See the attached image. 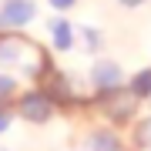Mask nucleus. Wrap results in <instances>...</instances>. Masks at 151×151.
Segmentation results:
<instances>
[{
  "instance_id": "1",
  "label": "nucleus",
  "mask_w": 151,
  "mask_h": 151,
  "mask_svg": "<svg viewBox=\"0 0 151 151\" xmlns=\"http://www.w3.org/2000/svg\"><path fill=\"white\" fill-rule=\"evenodd\" d=\"M0 67H20L24 74H40L44 54L37 44L17 37V34H0Z\"/></svg>"
},
{
  "instance_id": "2",
  "label": "nucleus",
  "mask_w": 151,
  "mask_h": 151,
  "mask_svg": "<svg viewBox=\"0 0 151 151\" xmlns=\"http://www.w3.org/2000/svg\"><path fill=\"white\" fill-rule=\"evenodd\" d=\"M104 108H108V114L114 121H131L134 118V108H138V94L134 91H108V97H104Z\"/></svg>"
},
{
  "instance_id": "3",
  "label": "nucleus",
  "mask_w": 151,
  "mask_h": 151,
  "mask_svg": "<svg viewBox=\"0 0 151 151\" xmlns=\"http://www.w3.org/2000/svg\"><path fill=\"white\" fill-rule=\"evenodd\" d=\"M20 114L27 121H34V124H44L54 114V101H50L47 94H24L20 97Z\"/></svg>"
},
{
  "instance_id": "4",
  "label": "nucleus",
  "mask_w": 151,
  "mask_h": 151,
  "mask_svg": "<svg viewBox=\"0 0 151 151\" xmlns=\"http://www.w3.org/2000/svg\"><path fill=\"white\" fill-rule=\"evenodd\" d=\"M91 81H94L97 91H114V87L121 84V67L114 64V60L101 57V60L94 64V70H91Z\"/></svg>"
},
{
  "instance_id": "5",
  "label": "nucleus",
  "mask_w": 151,
  "mask_h": 151,
  "mask_svg": "<svg viewBox=\"0 0 151 151\" xmlns=\"http://www.w3.org/2000/svg\"><path fill=\"white\" fill-rule=\"evenodd\" d=\"M34 17V4L30 0H7L4 10H0V24L4 27H24Z\"/></svg>"
},
{
  "instance_id": "6",
  "label": "nucleus",
  "mask_w": 151,
  "mask_h": 151,
  "mask_svg": "<svg viewBox=\"0 0 151 151\" xmlns=\"http://www.w3.org/2000/svg\"><path fill=\"white\" fill-rule=\"evenodd\" d=\"M50 37H54V47H57V50H70V44H74V30H70L67 20H54V24H50Z\"/></svg>"
},
{
  "instance_id": "7",
  "label": "nucleus",
  "mask_w": 151,
  "mask_h": 151,
  "mask_svg": "<svg viewBox=\"0 0 151 151\" xmlns=\"http://www.w3.org/2000/svg\"><path fill=\"white\" fill-rule=\"evenodd\" d=\"M87 148H91V151H121L118 138H114L111 131H97V134H91V141H87Z\"/></svg>"
},
{
  "instance_id": "8",
  "label": "nucleus",
  "mask_w": 151,
  "mask_h": 151,
  "mask_svg": "<svg viewBox=\"0 0 151 151\" xmlns=\"http://www.w3.org/2000/svg\"><path fill=\"white\" fill-rule=\"evenodd\" d=\"M131 91H134L138 97L141 94H151V70H141V74L134 77V84H131Z\"/></svg>"
},
{
  "instance_id": "9",
  "label": "nucleus",
  "mask_w": 151,
  "mask_h": 151,
  "mask_svg": "<svg viewBox=\"0 0 151 151\" xmlns=\"http://www.w3.org/2000/svg\"><path fill=\"white\" fill-rule=\"evenodd\" d=\"M81 37H84V44L91 50H97V44H101V37H97V30L94 27H81Z\"/></svg>"
},
{
  "instance_id": "10",
  "label": "nucleus",
  "mask_w": 151,
  "mask_h": 151,
  "mask_svg": "<svg viewBox=\"0 0 151 151\" xmlns=\"http://www.w3.org/2000/svg\"><path fill=\"white\" fill-rule=\"evenodd\" d=\"M14 94V81L7 74H0V101H4V97H10Z\"/></svg>"
},
{
  "instance_id": "11",
  "label": "nucleus",
  "mask_w": 151,
  "mask_h": 151,
  "mask_svg": "<svg viewBox=\"0 0 151 151\" xmlns=\"http://www.w3.org/2000/svg\"><path fill=\"white\" fill-rule=\"evenodd\" d=\"M70 4H74V0H50V7H57V10H67Z\"/></svg>"
},
{
  "instance_id": "12",
  "label": "nucleus",
  "mask_w": 151,
  "mask_h": 151,
  "mask_svg": "<svg viewBox=\"0 0 151 151\" xmlns=\"http://www.w3.org/2000/svg\"><path fill=\"white\" fill-rule=\"evenodd\" d=\"M7 124H10V114H7V111H0V131H7Z\"/></svg>"
},
{
  "instance_id": "13",
  "label": "nucleus",
  "mask_w": 151,
  "mask_h": 151,
  "mask_svg": "<svg viewBox=\"0 0 151 151\" xmlns=\"http://www.w3.org/2000/svg\"><path fill=\"white\" fill-rule=\"evenodd\" d=\"M121 4H124V7H141L145 0H121Z\"/></svg>"
},
{
  "instance_id": "14",
  "label": "nucleus",
  "mask_w": 151,
  "mask_h": 151,
  "mask_svg": "<svg viewBox=\"0 0 151 151\" xmlns=\"http://www.w3.org/2000/svg\"><path fill=\"white\" fill-rule=\"evenodd\" d=\"M148 145H151V121H148Z\"/></svg>"
}]
</instances>
